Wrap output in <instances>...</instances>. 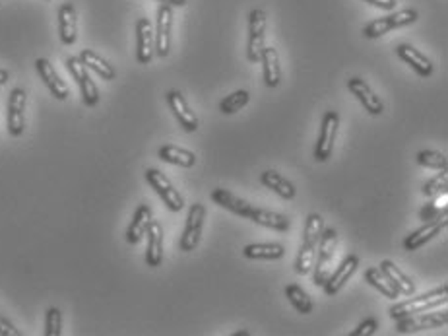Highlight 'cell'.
<instances>
[{"label": "cell", "instance_id": "obj_9", "mask_svg": "<svg viewBox=\"0 0 448 336\" xmlns=\"http://www.w3.org/2000/svg\"><path fill=\"white\" fill-rule=\"evenodd\" d=\"M204 218H206V208L204 204L200 202H194L189 210V218H186V227H184L183 237H181V251L189 253L196 249V245L200 241V236H202V226H204Z\"/></svg>", "mask_w": 448, "mask_h": 336}, {"label": "cell", "instance_id": "obj_23", "mask_svg": "<svg viewBox=\"0 0 448 336\" xmlns=\"http://www.w3.org/2000/svg\"><path fill=\"white\" fill-rule=\"evenodd\" d=\"M151 220H154L151 218V208H149L148 204H140L136 208V212H134L130 226L126 229V241L130 245L140 243L142 237L146 236V231H148V226Z\"/></svg>", "mask_w": 448, "mask_h": 336}, {"label": "cell", "instance_id": "obj_15", "mask_svg": "<svg viewBox=\"0 0 448 336\" xmlns=\"http://www.w3.org/2000/svg\"><path fill=\"white\" fill-rule=\"evenodd\" d=\"M447 216H440V218L431 220V222H425L423 227L415 229V231H412V236L406 237V241H404L406 251H417L419 247H423L427 241H431L433 237L439 236L440 231L447 227Z\"/></svg>", "mask_w": 448, "mask_h": 336}, {"label": "cell", "instance_id": "obj_35", "mask_svg": "<svg viewBox=\"0 0 448 336\" xmlns=\"http://www.w3.org/2000/svg\"><path fill=\"white\" fill-rule=\"evenodd\" d=\"M417 163L429 169H447L448 160L444 154L435 150H423L417 154Z\"/></svg>", "mask_w": 448, "mask_h": 336}, {"label": "cell", "instance_id": "obj_41", "mask_svg": "<svg viewBox=\"0 0 448 336\" xmlns=\"http://www.w3.org/2000/svg\"><path fill=\"white\" fill-rule=\"evenodd\" d=\"M161 4H169V6H184L186 0H159Z\"/></svg>", "mask_w": 448, "mask_h": 336}, {"label": "cell", "instance_id": "obj_4", "mask_svg": "<svg viewBox=\"0 0 448 336\" xmlns=\"http://www.w3.org/2000/svg\"><path fill=\"white\" fill-rule=\"evenodd\" d=\"M448 323V311L442 309L440 313H414L402 319H396V330L406 335V332H417V330H425V328H437L444 327Z\"/></svg>", "mask_w": 448, "mask_h": 336}, {"label": "cell", "instance_id": "obj_42", "mask_svg": "<svg viewBox=\"0 0 448 336\" xmlns=\"http://www.w3.org/2000/svg\"><path fill=\"white\" fill-rule=\"evenodd\" d=\"M6 82H8V72L0 68V86H4Z\"/></svg>", "mask_w": 448, "mask_h": 336}, {"label": "cell", "instance_id": "obj_5", "mask_svg": "<svg viewBox=\"0 0 448 336\" xmlns=\"http://www.w3.org/2000/svg\"><path fill=\"white\" fill-rule=\"evenodd\" d=\"M338 126H340V115L336 111H326L323 117V125H320L318 142H316L315 148V158L318 161H326L332 156Z\"/></svg>", "mask_w": 448, "mask_h": 336}, {"label": "cell", "instance_id": "obj_6", "mask_svg": "<svg viewBox=\"0 0 448 336\" xmlns=\"http://www.w3.org/2000/svg\"><path fill=\"white\" fill-rule=\"evenodd\" d=\"M67 67L68 70H70L72 78L76 80L78 88H80V92H82L83 103H86L88 107L97 105V101H100V90H97V86H95V82L92 80L90 72H88V67H86L78 57H70V59L67 60Z\"/></svg>", "mask_w": 448, "mask_h": 336}, {"label": "cell", "instance_id": "obj_32", "mask_svg": "<svg viewBox=\"0 0 448 336\" xmlns=\"http://www.w3.org/2000/svg\"><path fill=\"white\" fill-rule=\"evenodd\" d=\"M448 212V193L442 191L437 196H433V201L429 204H425L421 212H419V218L423 222H431V220H437L440 216H447Z\"/></svg>", "mask_w": 448, "mask_h": 336}, {"label": "cell", "instance_id": "obj_8", "mask_svg": "<svg viewBox=\"0 0 448 336\" xmlns=\"http://www.w3.org/2000/svg\"><path fill=\"white\" fill-rule=\"evenodd\" d=\"M146 181H148L149 185H151V189L163 199V202L169 206V210H183V196L179 194V191L175 189L173 183H171L159 169H146Z\"/></svg>", "mask_w": 448, "mask_h": 336}, {"label": "cell", "instance_id": "obj_31", "mask_svg": "<svg viewBox=\"0 0 448 336\" xmlns=\"http://www.w3.org/2000/svg\"><path fill=\"white\" fill-rule=\"evenodd\" d=\"M365 280L371 286L376 288L382 295H386V297H391V300H396L400 295V292L396 290V286L392 284L391 280H388V276H386L381 269H376V267L367 270Z\"/></svg>", "mask_w": 448, "mask_h": 336}, {"label": "cell", "instance_id": "obj_18", "mask_svg": "<svg viewBox=\"0 0 448 336\" xmlns=\"http://www.w3.org/2000/svg\"><path fill=\"white\" fill-rule=\"evenodd\" d=\"M148 247H146V262L148 267L156 269L163 261V227L159 222L151 220L148 226Z\"/></svg>", "mask_w": 448, "mask_h": 336}, {"label": "cell", "instance_id": "obj_33", "mask_svg": "<svg viewBox=\"0 0 448 336\" xmlns=\"http://www.w3.org/2000/svg\"><path fill=\"white\" fill-rule=\"evenodd\" d=\"M285 295H287L291 305H293L299 313L308 315V313L313 311V300H311L307 292L301 286H297V284H291V286L285 288Z\"/></svg>", "mask_w": 448, "mask_h": 336}, {"label": "cell", "instance_id": "obj_17", "mask_svg": "<svg viewBox=\"0 0 448 336\" xmlns=\"http://www.w3.org/2000/svg\"><path fill=\"white\" fill-rule=\"evenodd\" d=\"M357 267H359V257H357V255H348V257L341 261L340 267L336 270H332V274L328 276L326 284L323 286L324 292L328 295L338 294L341 288H344V284L351 278V274L355 272Z\"/></svg>", "mask_w": 448, "mask_h": 336}, {"label": "cell", "instance_id": "obj_13", "mask_svg": "<svg viewBox=\"0 0 448 336\" xmlns=\"http://www.w3.org/2000/svg\"><path fill=\"white\" fill-rule=\"evenodd\" d=\"M25 90L14 88L8 100V130L12 136H20L25 128Z\"/></svg>", "mask_w": 448, "mask_h": 336}, {"label": "cell", "instance_id": "obj_21", "mask_svg": "<svg viewBox=\"0 0 448 336\" xmlns=\"http://www.w3.org/2000/svg\"><path fill=\"white\" fill-rule=\"evenodd\" d=\"M58 34L60 41L65 45H72L78 35V18H76V8L67 2L58 10Z\"/></svg>", "mask_w": 448, "mask_h": 336}, {"label": "cell", "instance_id": "obj_10", "mask_svg": "<svg viewBox=\"0 0 448 336\" xmlns=\"http://www.w3.org/2000/svg\"><path fill=\"white\" fill-rule=\"evenodd\" d=\"M264 39H266V14L262 10H252L250 12V24H249V55L250 62H260L262 51H264Z\"/></svg>", "mask_w": 448, "mask_h": 336}, {"label": "cell", "instance_id": "obj_1", "mask_svg": "<svg viewBox=\"0 0 448 336\" xmlns=\"http://www.w3.org/2000/svg\"><path fill=\"white\" fill-rule=\"evenodd\" d=\"M324 231V220L318 214H311L307 218V226H305V236H303V245L297 255V262H295V270L299 274H308L313 270L316 257V247L320 241V236Z\"/></svg>", "mask_w": 448, "mask_h": 336}, {"label": "cell", "instance_id": "obj_24", "mask_svg": "<svg viewBox=\"0 0 448 336\" xmlns=\"http://www.w3.org/2000/svg\"><path fill=\"white\" fill-rule=\"evenodd\" d=\"M260 62L264 65V80L268 88H276L282 80V68H280V57L274 47H264Z\"/></svg>", "mask_w": 448, "mask_h": 336}, {"label": "cell", "instance_id": "obj_16", "mask_svg": "<svg viewBox=\"0 0 448 336\" xmlns=\"http://www.w3.org/2000/svg\"><path fill=\"white\" fill-rule=\"evenodd\" d=\"M348 88L349 92L353 93L357 100H359V103L365 107L367 113H371V115H381L382 111H384V103H382L381 98L369 88V84H365V80H361V78H351L348 82Z\"/></svg>", "mask_w": 448, "mask_h": 336}, {"label": "cell", "instance_id": "obj_14", "mask_svg": "<svg viewBox=\"0 0 448 336\" xmlns=\"http://www.w3.org/2000/svg\"><path fill=\"white\" fill-rule=\"evenodd\" d=\"M171 25H173V8L161 4L158 10V29H156V53L167 57L171 51Z\"/></svg>", "mask_w": 448, "mask_h": 336}, {"label": "cell", "instance_id": "obj_19", "mask_svg": "<svg viewBox=\"0 0 448 336\" xmlns=\"http://www.w3.org/2000/svg\"><path fill=\"white\" fill-rule=\"evenodd\" d=\"M35 68L41 76V80L45 86L49 88V92L57 98V100H67L68 98V86L65 84V80H60V76L57 74L55 67L50 65L47 59H37L35 60Z\"/></svg>", "mask_w": 448, "mask_h": 336}, {"label": "cell", "instance_id": "obj_12", "mask_svg": "<svg viewBox=\"0 0 448 336\" xmlns=\"http://www.w3.org/2000/svg\"><path fill=\"white\" fill-rule=\"evenodd\" d=\"M167 103H169L173 115L186 133H196L198 130V119L194 115V111L191 109L189 101L184 100L183 93L177 92V90H171V92L167 93Z\"/></svg>", "mask_w": 448, "mask_h": 336}, {"label": "cell", "instance_id": "obj_3", "mask_svg": "<svg viewBox=\"0 0 448 336\" xmlns=\"http://www.w3.org/2000/svg\"><path fill=\"white\" fill-rule=\"evenodd\" d=\"M336 247H338V234H336V229H334V227H330V229L324 227L320 241H318V247H316L318 255L315 257V264H313L316 286H324L328 276L332 274V262L334 255H336Z\"/></svg>", "mask_w": 448, "mask_h": 336}, {"label": "cell", "instance_id": "obj_22", "mask_svg": "<svg viewBox=\"0 0 448 336\" xmlns=\"http://www.w3.org/2000/svg\"><path fill=\"white\" fill-rule=\"evenodd\" d=\"M212 201L216 202V204H219V206H224L225 210L233 212V214H237V216H243V218H250V214L254 210L252 204H249L247 201H241L239 196H235V194L225 191V189H216V191L212 193Z\"/></svg>", "mask_w": 448, "mask_h": 336}, {"label": "cell", "instance_id": "obj_37", "mask_svg": "<svg viewBox=\"0 0 448 336\" xmlns=\"http://www.w3.org/2000/svg\"><path fill=\"white\" fill-rule=\"evenodd\" d=\"M62 332V313L57 307H50L45 317V335L60 336Z\"/></svg>", "mask_w": 448, "mask_h": 336}, {"label": "cell", "instance_id": "obj_28", "mask_svg": "<svg viewBox=\"0 0 448 336\" xmlns=\"http://www.w3.org/2000/svg\"><path fill=\"white\" fill-rule=\"evenodd\" d=\"M260 181H262V185H266L268 189H272L276 194H280L282 199H293L295 196V187L291 185L290 181L285 179L283 175H280L278 171H274V169H268V171H264L262 173V177H260Z\"/></svg>", "mask_w": 448, "mask_h": 336}, {"label": "cell", "instance_id": "obj_29", "mask_svg": "<svg viewBox=\"0 0 448 336\" xmlns=\"http://www.w3.org/2000/svg\"><path fill=\"white\" fill-rule=\"evenodd\" d=\"M247 259H264V261H278L285 255L282 243H252L245 247Z\"/></svg>", "mask_w": 448, "mask_h": 336}, {"label": "cell", "instance_id": "obj_2", "mask_svg": "<svg viewBox=\"0 0 448 336\" xmlns=\"http://www.w3.org/2000/svg\"><path fill=\"white\" fill-rule=\"evenodd\" d=\"M448 302V286L444 284L442 288H437L429 294L417 295V297H409L406 302H400L396 305L391 307V317L394 321L402 319V317H407V315H414V313H423L431 311V309H437L440 305H444Z\"/></svg>", "mask_w": 448, "mask_h": 336}, {"label": "cell", "instance_id": "obj_38", "mask_svg": "<svg viewBox=\"0 0 448 336\" xmlns=\"http://www.w3.org/2000/svg\"><path fill=\"white\" fill-rule=\"evenodd\" d=\"M376 328H379V323H376V319H373V317H369V319H365L359 327L351 332V336H371L376 332Z\"/></svg>", "mask_w": 448, "mask_h": 336}, {"label": "cell", "instance_id": "obj_40", "mask_svg": "<svg viewBox=\"0 0 448 336\" xmlns=\"http://www.w3.org/2000/svg\"><path fill=\"white\" fill-rule=\"evenodd\" d=\"M365 2H371L373 6H379L382 10L396 8V0H365Z\"/></svg>", "mask_w": 448, "mask_h": 336}, {"label": "cell", "instance_id": "obj_26", "mask_svg": "<svg viewBox=\"0 0 448 336\" xmlns=\"http://www.w3.org/2000/svg\"><path fill=\"white\" fill-rule=\"evenodd\" d=\"M159 158L163 161H167V163L179 166V168H192V166L196 163L194 152L184 150V148H179V146H173V144L161 146V148H159Z\"/></svg>", "mask_w": 448, "mask_h": 336}, {"label": "cell", "instance_id": "obj_36", "mask_svg": "<svg viewBox=\"0 0 448 336\" xmlns=\"http://www.w3.org/2000/svg\"><path fill=\"white\" fill-rule=\"evenodd\" d=\"M448 189V169H440V173L437 177H433L429 179L427 183L423 185V194L427 199H433V196H437L440 194L442 191H447Z\"/></svg>", "mask_w": 448, "mask_h": 336}, {"label": "cell", "instance_id": "obj_25", "mask_svg": "<svg viewBox=\"0 0 448 336\" xmlns=\"http://www.w3.org/2000/svg\"><path fill=\"white\" fill-rule=\"evenodd\" d=\"M249 220H252L258 226L270 227V229H276V231H287L291 226L287 216H283V214H278V212L272 210H264V208H254Z\"/></svg>", "mask_w": 448, "mask_h": 336}, {"label": "cell", "instance_id": "obj_27", "mask_svg": "<svg viewBox=\"0 0 448 336\" xmlns=\"http://www.w3.org/2000/svg\"><path fill=\"white\" fill-rule=\"evenodd\" d=\"M381 270L388 276V280H391L392 284L396 286V290H398L400 294H404V295H414L415 292V284L412 282V278L406 276L402 270L394 264L392 261H382L381 262Z\"/></svg>", "mask_w": 448, "mask_h": 336}, {"label": "cell", "instance_id": "obj_30", "mask_svg": "<svg viewBox=\"0 0 448 336\" xmlns=\"http://www.w3.org/2000/svg\"><path fill=\"white\" fill-rule=\"evenodd\" d=\"M78 59L82 60L83 65L90 68V70H93L95 74H100L103 80H113V78L116 76L115 68L111 67L105 59H101L100 55H95L93 51L83 49Z\"/></svg>", "mask_w": 448, "mask_h": 336}, {"label": "cell", "instance_id": "obj_20", "mask_svg": "<svg viewBox=\"0 0 448 336\" xmlns=\"http://www.w3.org/2000/svg\"><path fill=\"white\" fill-rule=\"evenodd\" d=\"M396 55H398L400 59L404 60V62H407L409 67L414 68L415 72H417L419 76H423V78H427V76L433 74V62H431V60L427 59V57H425L421 51L414 49L412 45H406V43H402V45H398V47H396Z\"/></svg>", "mask_w": 448, "mask_h": 336}, {"label": "cell", "instance_id": "obj_39", "mask_svg": "<svg viewBox=\"0 0 448 336\" xmlns=\"http://www.w3.org/2000/svg\"><path fill=\"white\" fill-rule=\"evenodd\" d=\"M0 335L2 336H20V330H18L12 323H10L6 317L0 315Z\"/></svg>", "mask_w": 448, "mask_h": 336}, {"label": "cell", "instance_id": "obj_11", "mask_svg": "<svg viewBox=\"0 0 448 336\" xmlns=\"http://www.w3.org/2000/svg\"><path fill=\"white\" fill-rule=\"evenodd\" d=\"M156 55V34L148 18L136 22V59L140 65H148Z\"/></svg>", "mask_w": 448, "mask_h": 336}, {"label": "cell", "instance_id": "obj_34", "mask_svg": "<svg viewBox=\"0 0 448 336\" xmlns=\"http://www.w3.org/2000/svg\"><path fill=\"white\" fill-rule=\"evenodd\" d=\"M249 92L247 90H237L233 92L231 95H227L222 103H219V111L225 113V115H231L235 111H239L241 107H245L249 103Z\"/></svg>", "mask_w": 448, "mask_h": 336}, {"label": "cell", "instance_id": "obj_7", "mask_svg": "<svg viewBox=\"0 0 448 336\" xmlns=\"http://www.w3.org/2000/svg\"><path fill=\"white\" fill-rule=\"evenodd\" d=\"M417 20V12L415 10H402V12H396V14H391V16H384L381 20H373L371 24H367L363 27V34L369 39H376L381 35L388 34L396 27H404V25L414 24Z\"/></svg>", "mask_w": 448, "mask_h": 336}]
</instances>
